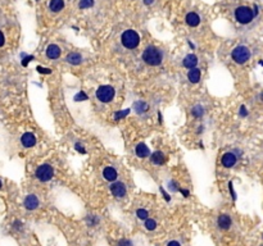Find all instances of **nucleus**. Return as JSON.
<instances>
[{
  "label": "nucleus",
  "instance_id": "1",
  "mask_svg": "<svg viewBox=\"0 0 263 246\" xmlns=\"http://www.w3.org/2000/svg\"><path fill=\"white\" fill-rule=\"evenodd\" d=\"M143 60L149 66L157 67L163 60V52L155 46L150 45L143 52Z\"/></svg>",
  "mask_w": 263,
  "mask_h": 246
},
{
  "label": "nucleus",
  "instance_id": "2",
  "mask_svg": "<svg viewBox=\"0 0 263 246\" xmlns=\"http://www.w3.org/2000/svg\"><path fill=\"white\" fill-rule=\"evenodd\" d=\"M121 42L126 49H136L140 44V36L134 30H126L121 36Z\"/></svg>",
  "mask_w": 263,
  "mask_h": 246
},
{
  "label": "nucleus",
  "instance_id": "3",
  "mask_svg": "<svg viewBox=\"0 0 263 246\" xmlns=\"http://www.w3.org/2000/svg\"><path fill=\"white\" fill-rule=\"evenodd\" d=\"M234 14H235V19L241 25H249L254 19V16H255L254 10L252 8H249V6H245V5L237 6Z\"/></svg>",
  "mask_w": 263,
  "mask_h": 246
},
{
  "label": "nucleus",
  "instance_id": "4",
  "mask_svg": "<svg viewBox=\"0 0 263 246\" xmlns=\"http://www.w3.org/2000/svg\"><path fill=\"white\" fill-rule=\"evenodd\" d=\"M250 50L249 48H246L244 45H239L231 52V58L232 60L237 64H244L250 59Z\"/></svg>",
  "mask_w": 263,
  "mask_h": 246
},
{
  "label": "nucleus",
  "instance_id": "5",
  "mask_svg": "<svg viewBox=\"0 0 263 246\" xmlns=\"http://www.w3.org/2000/svg\"><path fill=\"white\" fill-rule=\"evenodd\" d=\"M96 99L100 103H111L116 96V90L109 85H103L96 90Z\"/></svg>",
  "mask_w": 263,
  "mask_h": 246
},
{
  "label": "nucleus",
  "instance_id": "6",
  "mask_svg": "<svg viewBox=\"0 0 263 246\" xmlns=\"http://www.w3.org/2000/svg\"><path fill=\"white\" fill-rule=\"evenodd\" d=\"M35 176L41 182H48L54 176V169L50 164H41L35 172Z\"/></svg>",
  "mask_w": 263,
  "mask_h": 246
},
{
  "label": "nucleus",
  "instance_id": "7",
  "mask_svg": "<svg viewBox=\"0 0 263 246\" xmlns=\"http://www.w3.org/2000/svg\"><path fill=\"white\" fill-rule=\"evenodd\" d=\"M111 192L114 198H125L127 194V189L125 183L122 182H114L111 185Z\"/></svg>",
  "mask_w": 263,
  "mask_h": 246
},
{
  "label": "nucleus",
  "instance_id": "8",
  "mask_svg": "<svg viewBox=\"0 0 263 246\" xmlns=\"http://www.w3.org/2000/svg\"><path fill=\"white\" fill-rule=\"evenodd\" d=\"M23 205H25V208L27 209V210H35V209L39 206V199H37V196L33 195V194L27 195L26 199H25Z\"/></svg>",
  "mask_w": 263,
  "mask_h": 246
},
{
  "label": "nucleus",
  "instance_id": "9",
  "mask_svg": "<svg viewBox=\"0 0 263 246\" xmlns=\"http://www.w3.org/2000/svg\"><path fill=\"white\" fill-rule=\"evenodd\" d=\"M236 162H237V158H236V155L234 154V153H226V154L222 155V159H221L222 165H223V167H226V168L234 167V165L236 164Z\"/></svg>",
  "mask_w": 263,
  "mask_h": 246
},
{
  "label": "nucleus",
  "instance_id": "10",
  "mask_svg": "<svg viewBox=\"0 0 263 246\" xmlns=\"http://www.w3.org/2000/svg\"><path fill=\"white\" fill-rule=\"evenodd\" d=\"M182 66L187 69L196 68V66H198V56L195 54H187L184 58V60H182Z\"/></svg>",
  "mask_w": 263,
  "mask_h": 246
},
{
  "label": "nucleus",
  "instance_id": "11",
  "mask_svg": "<svg viewBox=\"0 0 263 246\" xmlns=\"http://www.w3.org/2000/svg\"><path fill=\"white\" fill-rule=\"evenodd\" d=\"M21 142H22V145H23L25 148H32V146H35V144H36V137L31 132H26V133L22 135Z\"/></svg>",
  "mask_w": 263,
  "mask_h": 246
},
{
  "label": "nucleus",
  "instance_id": "12",
  "mask_svg": "<svg viewBox=\"0 0 263 246\" xmlns=\"http://www.w3.org/2000/svg\"><path fill=\"white\" fill-rule=\"evenodd\" d=\"M61 54H62L61 48L55 44H52L46 48V56L49 59H58L61 56Z\"/></svg>",
  "mask_w": 263,
  "mask_h": 246
},
{
  "label": "nucleus",
  "instance_id": "13",
  "mask_svg": "<svg viewBox=\"0 0 263 246\" xmlns=\"http://www.w3.org/2000/svg\"><path fill=\"white\" fill-rule=\"evenodd\" d=\"M217 224L221 229H229L232 224V221H231L229 214H221L217 219Z\"/></svg>",
  "mask_w": 263,
  "mask_h": 246
},
{
  "label": "nucleus",
  "instance_id": "14",
  "mask_svg": "<svg viewBox=\"0 0 263 246\" xmlns=\"http://www.w3.org/2000/svg\"><path fill=\"white\" fill-rule=\"evenodd\" d=\"M185 21H186V23L190 26V27H196L199 23H200V17H199V14L198 13H195V12H190L186 14V17H185Z\"/></svg>",
  "mask_w": 263,
  "mask_h": 246
},
{
  "label": "nucleus",
  "instance_id": "15",
  "mask_svg": "<svg viewBox=\"0 0 263 246\" xmlns=\"http://www.w3.org/2000/svg\"><path fill=\"white\" fill-rule=\"evenodd\" d=\"M135 153L139 158H147L150 155V150L149 148L147 146V144H144V142H140V144H137L136 148H135Z\"/></svg>",
  "mask_w": 263,
  "mask_h": 246
},
{
  "label": "nucleus",
  "instance_id": "16",
  "mask_svg": "<svg viewBox=\"0 0 263 246\" xmlns=\"http://www.w3.org/2000/svg\"><path fill=\"white\" fill-rule=\"evenodd\" d=\"M103 177L107 181H109V182H113V181H116L117 177H118V173H117V171L113 167H105L103 169Z\"/></svg>",
  "mask_w": 263,
  "mask_h": 246
},
{
  "label": "nucleus",
  "instance_id": "17",
  "mask_svg": "<svg viewBox=\"0 0 263 246\" xmlns=\"http://www.w3.org/2000/svg\"><path fill=\"white\" fill-rule=\"evenodd\" d=\"M200 77H202V72L200 69L198 68H193V69H190L189 71V73H187V79L191 83H198L200 81Z\"/></svg>",
  "mask_w": 263,
  "mask_h": 246
},
{
  "label": "nucleus",
  "instance_id": "18",
  "mask_svg": "<svg viewBox=\"0 0 263 246\" xmlns=\"http://www.w3.org/2000/svg\"><path fill=\"white\" fill-rule=\"evenodd\" d=\"M65 62L72 64V66H78L82 62V56L78 53H69L67 56H65Z\"/></svg>",
  "mask_w": 263,
  "mask_h": 246
},
{
  "label": "nucleus",
  "instance_id": "19",
  "mask_svg": "<svg viewBox=\"0 0 263 246\" xmlns=\"http://www.w3.org/2000/svg\"><path fill=\"white\" fill-rule=\"evenodd\" d=\"M63 8H64V0H50L49 9L52 12L58 13V12H61Z\"/></svg>",
  "mask_w": 263,
  "mask_h": 246
},
{
  "label": "nucleus",
  "instance_id": "20",
  "mask_svg": "<svg viewBox=\"0 0 263 246\" xmlns=\"http://www.w3.org/2000/svg\"><path fill=\"white\" fill-rule=\"evenodd\" d=\"M150 162L155 165H162L164 163V155L160 151H154L153 154H150Z\"/></svg>",
  "mask_w": 263,
  "mask_h": 246
},
{
  "label": "nucleus",
  "instance_id": "21",
  "mask_svg": "<svg viewBox=\"0 0 263 246\" xmlns=\"http://www.w3.org/2000/svg\"><path fill=\"white\" fill-rule=\"evenodd\" d=\"M191 114L194 115L195 118H200L203 117V114H204V109H203V106L199 105V104H196L193 106V109H191Z\"/></svg>",
  "mask_w": 263,
  "mask_h": 246
},
{
  "label": "nucleus",
  "instance_id": "22",
  "mask_svg": "<svg viewBox=\"0 0 263 246\" xmlns=\"http://www.w3.org/2000/svg\"><path fill=\"white\" fill-rule=\"evenodd\" d=\"M95 2L94 0H80L78 2V8L80 9H89L91 6H94Z\"/></svg>",
  "mask_w": 263,
  "mask_h": 246
},
{
  "label": "nucleus",
  "instance_id": "23",
  "mask_svg": "<svg viewBox=\"0 0 263 246\" xmlns=\"http://www.w3.org/2000/svg\"><path fill=\"white\" fill-rule=\"evenodd\" d=\"M135 110L137 113H143L145 110H148V104L144 101H136L135 103Z\"/></svg>",
  "mask_w": 263,
  "mask_h": 246
},
{
  "label": "nucleus",
  "instance_id": "24",
  "mask_svg": "<svg viewBox=\"0 0 263 246\" xmlns=\"http://www.w3.org/2000/svg\"><path fill=\"white\" fill-rule=\"evenodd\" d=\"M144 226L148 231H154L157 228V222L154 219H151V218H148V219H145Z\"/></svg>",
  "mask_w": 263,
  "mask_h": 246
},
{
  "label": "nucleus",
  "instance_id": "25",
  "mask_svg": "<svg viewBox=\"0 0 263 246\" xmlns=\"http://www.w3.org/2000/svg\"><path fill=\"white\" fill-rule=\"evenodd\" d=\"M136 215H137V218L139 219H148V215H149V213H148V210H145V209H137L136 210Z\"/></svg>",
  "mask_w": 263,
  "mask_h": 246
},
{
  "label": "nucleus",
  "instance_id": "26",
  "mask_svg": "<svg viewBox=\"0 0 263 246\" xmlns=\"http://www.w3.org/2000/svg\"><path fill=\"white\" fill-rule=\"evenodd\" d=\"M86 222H87L89 226L94 227V226H96V224L99 223V218H98L96 215H89V217H87V219H86Z\"/></svg>",
  "mask_w": 263,
  "mask_h": 246
},
{
  "label": "nucleus",
  "instance_id": "27",
  "mask_svg": "<svg viewBox=\"0 0 263 246\" xmlns=\"http://www.w3.org/2000/svg\"><path fill=\"white\" fill-rule=\"evenodd\" d=\"M128 109H126V110H122V112H117L116 114H114V119L116 121H120L121 118H123V117H126V115L128 114Z\"/></svg>",
  "mask_w": 263,
  "mask_h": 246
},
{
  "label": "nucleus",
  "instance_id": "28",
  "mask_svg": "<svg viewBox=\"0 0 263 246\" xmlns=\"http://www.w3.org/2000/svg\"><path fill=\"white\" fill-rule=\"evenodd\" d=\"M117 246H134V245H132V242H131L130 240H126V238H125V240H121Z\"/></svg>",
  "mask_w": 263,
  "mask_h": 246
},
{
  "label": "nucleus",
  "instance_id": "29",
  "mask_svg": "<svg viewBox=\"0 0 263 246\" xmlns=\"http://www.w3.org/2000/svg\"><path fill=\"white\" fill-rule=\"evenodd\" d=\"M75 100H87V95H85V92H78L75 96Z\"/></svg>",
  "mask_w": 263,
  "mask_h": 246
},
{
  "label": "nucleus",
  "instance_id": "30",
  "mask_svg": "<svg viewBox=\"0 0 263 246\" xmlns=\"http://www.w3.org/2000/svg\"><path fill=\"white\" fill-rule=\"evenodd\" d=\"M239 113H240V115H241V117H246V115H248V109L245 108V105H241V106H240V112H239Z\"/></svg>",
  "mask_w": 263,
  "mask_h": 246
},
{
  "label": "nucleus",
  "instance_id": "31",
  "mask_svg": "<svg viewBox=\"0 0 263 246\" xmlns=\"http://www.w3.org/2000/svg\"><path fill=\"white\" fill-rule=\"evenodd\" d=\"M170 190L173 191V192H176L179 191V187H177V183L176 182H170Z\"/></svg>",
  "mask_w": 263,
  "mask_h": 246
},
{
  "label": "nucleus",
  "instance_id": "32",
  "mask_svg": "<svg viewBox=\"0 0 263 246\" xmlns=\"http://www.w3.org/2000/svg\"><path fill=\"white\" fill-rule=\"evenodd\" d=\"M229 189H230V192H231L232 199L235 200V199H236V194H235V191H234V189H232V182H230V183H229Z\"/></svg>",
  "mask_w": 263,
  "mask_h": 246
},
{
  "label": "nucleus",
  "instance_id": "33",
  "mask_svg": "<svg viewBox=\"0 0 263 246\" xmlns=\"http://www.w3.org/2000/svg\"><path fill=\"white\" fill-rule=\"evenodd\" d=\"M37 71L40 73H52V69H46V68H42V67H37Z\"/></svg>",
  "mask_w": 263,
  "mask_h": 246
},
{
  "label": "nucleus",
  "instance_id": "34",
  "mask_svg": "<svg viewBox=\"0 0 263 246\" xmlns=\"http://www.w3.org/2000/svg\"><path fill=\"white\" fill-rule=\"evenodd\" d=\"M4 42H5V37H4V33L0 31V48H2L4 45Z\"/></svg>",
  "mask_w": 263,
  "mask_h": 246
},
{
  "label": "nucleus",
  "instance_id": "35",
  "mask_svg": "<svg viewBox=\"0 0 263 246\" xmlns=\"http://www.w3.org/2000/svg\"><path fill=\"white\" fill-rule=\"evenodd\" d=\"M32 59H33V56H27L26 59H23V60H22V64H23V66H27V64H28V62H30V60H32Z\"/></svg>",
  "mask_w": 263,
  "mask_h": 246
},
{
  "label": "nucleus",
  "instance_id": "36",
  "mask_svg": "<svg viewBox=\"0 0 263 246\" xmlns=\"http://www.w3.org/2000/svg\"><path fill=\"white\" fill-rule=\"evenodd\" d=\"M167 246H181V244L179 241H170L167 244Z\"/></svg>",
  "mask_w": 263,
  "mask_h": 246
},
{
  "label": "nucleus",
  "instance_id": "37",
  "mask_svg": "<svg viewBox=\"0 0 263 246\" xmlns=\"http://www.w3.org/2000/svg\"><path fill=\"white\" fill-rule=\"evenodd\" d=\"M160 191H162V194H163V196H164V199H166L167 201H170V200H171V198L168 196V194H167V192H166V191H164L163 189H160Z\"/></svg>",
  "mask_w": 263,
  "mask_h": 246
},
{
  "label": "nucleus",
  "instance_id": "38",
  "mask_svg": "<svg viewBox=\"0 0 263 246\" xmlns=\"http://www.w3.org/2000/svg\"><path fill=\"white\" fill-rule=\"evenodd\" d=\"M76 149H77L78 151H81V153H85V149H84L82 146H80L78 144H76Z\"/></svg>",
  "mask_w": 263,
  "mask_h": 246
},
{
  "label": "nucleus",
  "instance_id": "39",
  "mask_svg": "<svg viewBox=\"0 0 263 246\" xmlns=\"http://www.w3.org/2000/svg\"><path fill=\"white\" fill-rule=\"evenodd\" d=\"M181 192L184 194V196H189V191L187 190H181Z\"/></svg>",
  "mask_w": 263,
  "mask_h": 246
},
{
  "label": "nucleus",
  "instance_id": "40",
  "mask_svg": "<svg viewBox=\"0 0 263 246\" xmlns=\"http://www.w3.org/2000/svg\"><path fill=\"white\" fill-rule=\"evenodd\" d=\"M144 3L149 5V4H151V3H153V0H144Z\"/></svg>",
  "mask_w": 263,
  "mask_h": 246
},
{
  "label": "nucleus",
  "instance_id": "41",
  "mask_svg": "<svg viewBox=\"0 0 263 246\" xmlns=\"http://www.w3.org/2000/svg\"><path fill=\"white\" fill-rule=\"evenodd\" d=\"M2 185H3V183H2V181H0V189H2Z\"/></svg>",
  "mask_w": 263,
  "mask_h": 246
},
{
  "label": "nucleus",
  "instance_id": "42",
  "mask_svg": "<svg viewBox=\"0 0 263 246\" xmlns=\"http://www.w3.org/2000/svg\"><path fill=\"white\" fill-rule=\"evenodd\" d=\"M261 98H262V100H263V92H262V96H261Z\"/></svg>",
  "mask_w": 263,
  "mask_h": 246
},
{
  "label": "nucleus",
  "instance_id": "43",
  "mask_svg": "<svg viewBox=\"0 0 263 246\" xmlns=\"http://www.w3.org/2000/svg\"><path fill=\"white\" fill-rule=\"evenodd\" d=\"M262 246H263V245H262Z\"/></svg>",
  "mask_w": 263,
  "mask_h": 246
}]
</instances>
